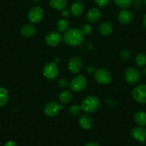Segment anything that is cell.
<instances>
[{"label": "cell", "mask_w": 146, "mask_h": 146, "mask_svg": "<svg viewBox=\"0 0 146 146\" xmlns=\"http://www.w3.org/2000/svg\"><path fill=\"white\" fill-rule=\"evenodd\" d=\"M62 39L64 42L71 47H78L84 41V35L80 29L78 28H70L65 31Z\"/></svg>", "instance_id": "6da1fadb"}, {"label": "cell", "mask_w": 146, "mask_h": 146, "mask_svg": "<svg viewBox=\"0 0 146 146\" xmlns=\"http://www.w3.org/2000/svg\"><path fill=\"white\" fill-rule=\"evenodd\" d=\"M100 106V101L97 97L90 95L82 100L81 108L86 113H93L96 112Z\"/></svg>", "instance_id": "7a4b0ae2"}, {"label": "cell", "mask_w": 146, "mask_h": 146, "mask_svg": "<svg viewBox=\"0 0 146 146\" xmlns=\"http://www.w3.org/2000/svg\"><path fill=\"white\" fill-rule=\"evenodd\" d=\"M86 78L82 75H79L72 78L70 83V87L71 90L75 92H80L83 91L87 87Z\"/></svg>", "instance_id": "3957f363"}, {"label": "cell", "mask_w": 146, "mask_h": 146, "mask_svg": "<svg viewBox=\"0 0 146 146\" xmlns=\"http://www.w3.org/2000/svg\"><path fill=\"white\" fill-rule=\"evenodd\" d=\"M95 81L100 85H108L111 82L112 75L106 69L100 68L94 73Z\"/></svg>", "instance_id": "277c9868"}, {"label": "cell", "mask_w": 146, "mask_h": 146, "mask_svg": "<svg viewBox=\"0 0 146 146\" xmlns=\"http://www.w3.org/2000/svg\"><path fill=\"white\" fill-rule=\"evenodd\" d=\"M59 72V67L55 62L47 63L43 68V75L50 80L56 79L58 77Z\"/></svg>", "instance_id": "5b68a950"}, {"label": "cell", "mask_w": 146, "mask_h": 146, "mask_svg": "<svg viewBox=\"0 0 146 146\" xmlns=\"http://www.w3.org/2000/svg\"><path fill=\"white\" fill-rule=\"evenodd\" d=\"M124 77L127 83L130 85H135L140 81L141 74L139 70L135 67H128L125 72Z\"/></svg>", "instance_id": "8992f818"}, {"label": "cell", "mask_w": 146, "mask_h": 146, "mask_svg": "<svg viewBox=\"0 0 146 146\" xmlns=\"http://www.w3.org/2000/svg\"><path fill=\"white\" fill-rule=\"evenodd\" d=\"M44 12L41 7L35 6L31 8L28 12V19L32 23H39L42 20Z\"/></svg>", "instance_id": "52a82bcc"}, {"label": "cell", "mask_w": 146, "mask_h": 146, "mask_svg": "<svg viewBox=\"0 0 146 146\" xmlns=\"http://www.w3.org/2000/svg\"><path fill=\"white\" fill-rule=\"evenodd\" d=\"M64 105H60L56 101H50L44 108V113L48 117H54L58 114L60 110L64 109Z\"/></svg>", "instance_id": "ba28073f"}, {"label": "cell", "mask_w": 146, "mask_h": 146, "mask_svg": "<svg viewBox=\"0 0 146 146\" xmlns=\"http://www.w3.org/2000/svg\"><path fill=\"white\" fill-rule=\"evenodd\" d=\"M133 98L140 104L146 103V85L142 84L136 86L132 92Z\"/></svg>", "instance_id": "9c48e42d"}, {"label": "cell", "mask_w": 146, "mask_h": 146, "mask_svg": "<svg viewBox=\"0 0 146 146\" xmlns=\"http://www.w3.org/2000/svg\"><path fill=\"white\" fill-rule=\"evenodd\" d=\"M68 70L72 74H77L82 67V60L78 56H73L70 59L68 62Z\"/></svg>", "instance_id": "30bf717a"}, {"label": "cell", "mask_w": 146, "mask_h": 146, "mask_svg": "<svg viewBox=\"0 0 146 146\" xmlns=\"http://www.w3.org/2000/svg\"><path fill=\"white\" fill-rule=\"evenodd\" d=\"M62 35L59 32H49L45 36V42L46 44L50 47H56L62 41Z\"/></svg>", "instance_id": "8fae6325"}, {"label": "cell", "mask_w": 146, "mask_h": 146, "mask_svg": "<svg viewBox=\"0 0 146 146\" xmlns=\"http://www.w3.org/2000/svg\"><path fill=\"white\" fill-rule=\"evenodd\" d=\"M132 137L141 143H144L146 139V130L142 126L135 127L130 131Z\"/></svg>", "instance_id": "7c38bea8"}, {"label": "cell", "mask_w": 146, "mask_h": 146, "mask_svg": "<svg viewBox=\"0 0 146 146\" xmlns=\"http://www.w3.org/2000/svg\"><path fill=\"white\" fill-rule=\"evenodd\" d=\"M102 16V12L98 8L93 7L89 9L86 15L87 20L90 23H96L101 19Z\"/></svg>", "instance_id": "4fadbf2b"}, {"label": "cell", "mask_w": 146, "mask_h": 146, "mask_svg": "<svg viewBox=\"0 0 146 146\" xmlns=\"http://www.w3.org/2000/svg\"><path fill=\"white\" fill-rule=\"evenodd\" d=\"M79 125L85 130H90L94 125V120L90 115L83 114L80 117Z\"/></svg>", "instance_id": "5bb4252c"}, {"label": "cell", "mask_w": 146, "mask_h": 146, "mask_svg": "<svg viewBox=\"0 0 146 146\" xmlns=\"http://www.w3.org/2000/svg\"><path fill=\"white\" fill-rule=\"evenodd\" d=\"M117 18H118L119 22L121 24L128 25L133 21V13L130 10L127 9H124L119 12Z\"/></svg>", "instance_id": "9a60e30c"}, {"label": "cell", "mask_w": 146, "mask_h": 146, "mask_svg": "<svg viewBox=\"0 0 146 146\" xmlns=\"http://www.w3.org/2000/svg\"><path fill=\"white\" fill-rule=\"evenodd\" d=\"M36 33V29L33 25L26 24L22 27L20 30V34L25 38H30L35 36Z\"/></svg>", "instance_id": "2e32d148"}, {"label": "cell", "mask_w": 146, "mask_h": 146, "mask_svg": "<svg viewBox=\"0 0 146 146\" xmlns=\"http://www.w3.org/2000/svg\"><path fill=\"white\" fill-rule=\"evenodd\" d=\"M84 9H85V7H84L83 4L80 1H77L72 5L70 12L74 16L80 17L83 14Z\"/></svg>", "instance_id": "e0dca14e"}, {"label": "cell", "mask_w": 146, "mask_h": 146, "mask_svg": "<svg viewBox=\"0 0 146 146\" xmlns=\"http://www.w3.org/2000/svg\"><path fill=\"white\" fill-rule=\"evenodd\" d=\"M113 25H112L111 22H103L99 26V32L101 35H110L113 32Z\"/></svg>", "instance_id": "ac0fdd59"}, {"label": "cell", "mask_w": 146, "mask_h": 146, "mask_svg": "<svg viewBox=\"0 0 146 146\" xmlns=\"http://www.w3.org/2000/svg\"><path fill=\"white\" fill-rule=\"evenodd\" d=\"M67 5V0H50V7L56 10H63L66 8Z\"/></svg>", "instance_id": "d6986e66"}, {"label": "cell", "mask_w": 146, "mask_h": 146, "mask_svg": "<svg viewBox=\"0 0 146 146\" xmlns=\"http://www.w3.org/2000/svg\"><path fill=\"white\" fill-rule=\"evenodd\" d=\"M135 122L140 126L146 125V113L138 111L134 115Z\"/></svg>", "instance_id": "ffe728a7"}, {"label": "cell", "mask_w": 146, "mask_h": 146, "mask_svg": "<svg viewBox=\"0 0 146 146\" xmlns=\"http://www.w3.org/2000/svg\"><path fill=\"white\" fill-rule=\"evenodd\" d=\"M72 99V95L70 90H64L59 95V100L63 105L70 103Z\"/></svg>", "instance_id": "44dd1931"}, {"label": "cell", "mask_w": 146, "mask_h": 146, "mask_svg": "<svg viewBox=\"0 0 146 146\" xmlns=\"http://www.w3.org/2000/svg\"><path fill=\"white\" fill-rule=\"evenodd\" d=\"M9 100V94L5 88L0 87V108L7 103Z\"/></svg>", "instance_id": "7402d4cb"}, {"label": "cell", "mask_w": 146, "mask_h": 146, "mask_svg": "<svg viewBox=\"0 0 146 146\" xmlns=\"http://www.w3.org/2000/svg\"><path fill=\"white\" fill-rule=\"evenodd\" d=\"M135 62L138 67H144L146 65V54L139 53L135 59Z\"/></svg>", "instance_id": "603a6c76"}, {"label": "cell", "mask_w": 146, "mask_h": 146, "mask_svg": "<svg viewBox=\"0 0 146 146\" xmlns=\"http://www.w3.org/2000/svg\"><path fill=\"white\" fill-rule=\"evenodd\" d=\"M57 30L60 32H65L69 28V22L66 19H61L57 22Z\"/></svg>", "instance_id": "cb8c5ba5"}, {"label": "cell", "mask_w": 146, "mask_h": 146, "mask_svg": "<svg viewBox=\"0 0 146 146\" xmlns=\"http://www.w3.org/2000/svg\"><path fill=\"white\" fill-rule=\"evenodd\" d=\"M117 7L122 9H127L131 5L132 0H114Z\"/></svg>", "instance_id": "d4e9b609"}, {"label": "cell", "mask_w": 146, "mask_h": 146, "mask_svg": "<svg viewBox=\"0 0 146 146\" xmlns=\"http://www.w3.org/2000/svg\"><path fill=\"white\" fill-rule=\"evenodd\" d=\"M81 110H82L81 106L78 105H72L69 108V113L72 116L78 115L80 113Z\"/></svg>", "instance_id": "484cf974"}, {"label": "cell", "mask_w": 146, "mask_h": 146, "mask_svg": "<svg viewBox=\"0 0 146 146\" xmlns=\"http://www.w3.org/2000/svg\"><path fill=\"white\" fill-rule=\"evenodd\" d=\"M80 31L82 33V35L85 36V35H90V34H91V32H92V28L90 25L85 24V25H83L82 26Z\"/></svg>", "instance_id": "4316f807"}, {"label": "cell", "mask_w": 146, "mask_h": 146, "mask_svg": "<svg viewBox=\"0 0 146 146\" xmlns=\"http://www.w3.org/2000/svg\"><path fill=\"white\" fill-rule=\"evenodd\" d=\"M120 57L125 61H128L131 58V54L127 50H122L120 52Z\"/></svg>", "instance_id": "83f0119b"}, {"label": "cell", "mask_w": 146, "mask_h": 146, "mask_svg": "<svg viewBox=\"0 0 146 146\" xmlns=\"http://www.w3.org/2000/svg\"><path fill=\"white\" fill-rule=\"evenodd\" d=\"M57 85H58V87L61 89H64V88H67L69 85V81L67 80L66 78H61L58 80L57 82Z\"/></svg>", "instance_id": "f1b7e54d"}, {"label": "cell", "mask_w": 146, "mask_h": 146, "mask_svg": "<svg viewBox=\"0 0 146 146\" xmlns=\"http://www.w3.org/2000/svg\"><path fill=\"white\" fill-rule=\"evenodd\" d=\"M111 0H95V3L100 7H105L110 4Z\"/></svg>", "instance_id": "f546056e"}, {"label": "cell", "mask_w": 146, "mask_h": 146, "mask_svg": "<svg viewBox=\"0 0 146 146\" xmlns=\"http://www.w3.org/2000/svg\"><path fill=\"white\" fill-rule=\"evenodd\" d=\"M71 15V12L70 10H69L68 9H64L63 10H62L61 12V16L63 18H67L70 16Z\"/></svg>", "instance_id": "4dcf8cb0"}, {"label": "cell", "mask_w": 146, "mask_h": 146, "mask_svg": "<svg viewBox=\"0 0 146 146\" xmlns=\"http://www.w3.org/2000/svg\"><path fill=\"white\" fill-rule=\"evenodd\" d=\"M86 71L89 74H92V73H95V72L96 71V69L93 65H89L86 67Z\"/></svg>", "instance_id": "1f68e13d"}, {"label": "cell", "mask_w": 146, "mask_h": 146, "mask_svg": "<svg viewBox=\"0 0 146 146\" xmlns=\"http://www.w3.org/2000/svg\"><path fill=\"white\" fill-rule=\"evenodd\" d=\"M5 146H17V144L15 142L10 140V141L7 142V143H5Z\"/></svg>", "instance_id": "d6a6232c"}, {"label": "cell", "mask_w": 146, "mask_h": 146, "mask_svg": "<svg viewBox=\"0 0 146 146\" xmlns=\"http://www.w3.org/2000/svg\"><path fill=\"white\" fill-rule=\"evenodd\" d=\"M84 146H100L99 144L96 142H89V143H86Z\"/></svg>", "instance_id": "836d02e7"}, {"label": "cell", "mask_w": 146, "mask_h": 146, "mask_svg": "<svg viewBox=\"0 0 146 146\" xmlns=\"http://www.w3.org/2000/svg\"><path fill=\"white\" fill-rule=\"evenodd\" d=\"M143 25H144L145 28L146 29V15H145L144 17H143Z\"/></svg>", "instance_id": "e575fe53"}, {"label": "cell", "mask_w": 146, "mask_h": 146, "mask_svg": "<svg viewBox=\"0 0 146 146\" xmlns=\"http://www.w3.org/2000/svg\"><path fill=\"white\" fill-rule=\"evenodd\" d=\"M60 59L59 58V57H57V58L54 59V62L57 63V62H60Z\"/></svg>", "instance_id": "d590c367"}, {"label": "cell", "mask_w": 146, "mask_h": 146, "mask_svg": "<svg viewBox=\"0 0 146 146\" xmlns=\"http://www.w3.org/2000/svg\"><path fill=\"white\" fill-rule=\"evenodd\" d=\"M143 74L145 75V76H146V68L143 69Z\"/></svg>", "instance_id": "8d00e7d4"}, {"label": "cell", "mask_w": 146, "mask_h": 146, "mask_svg": "<svg viewBox=\"0 0 146 146\" xmlns=\"http://www.w3.org/2000/svg\"><path fill=\"white\" fill-rule=\"evenodd\" d=\"M41 0H32V2H34L35 3H37V2H40Z\"/></svg>", "instance_id": "74e56055"}, {"label": "cell", "mask_w": 146, "mask_h": 146, "mask_svg": "<svg viewBox=\"0 0 146 146\" xmlns=\"http://www.w3.org/2000/svg\"><path fill=\"white\" fill-rule=\"evenodd\" d=\"M145 5H146V0H145Z\"/></svg>", "instance_id": "f35d334b"}]
</instances>
